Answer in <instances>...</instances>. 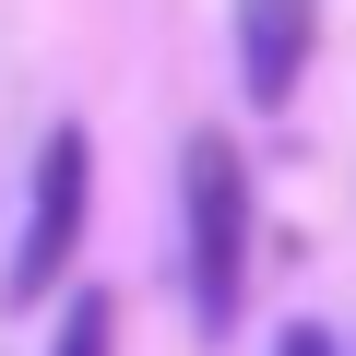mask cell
Wrapping results in <instances>:
<instances>
[{
  "instance_id": "5",
  "label": "cell",
  "mask_w": 356,
  "mask_h": 356,
  "mask_svg": "<svg viewBox=\"0 0 356 356\" xmlns=\"http://www.w3.org/2000/svg\"><path fill=\"white\" fill-rule=\"evenodd\" d=\"M273 356H332V332H309V321H297V332H285Z\"/></svg>"
},
{
  "instance_id": "4",
  "label": "cell",
  "mask_w": 356,
  "mask_h": 356,
  "mask_svg": "<svg viewBox=\"0 0 356 356\" xmlns=\"http://www.w3.org/2000/svg\"><path fill=\"white\" fill-rule=\"evenodd\" d=\"M48 356H119V297H107V285H72V309H60Z\"/></svg>"
},
{
  "instance_id": "1",
  "label": "cell",
  "mask_w": 356,
  "mask_h": 356,
  "mask_svg": "<svg viewBox=\"0 0 356 356\" xmlns=\"http://www.w3.org/2000/svg\"><path fill=\"white\" fill-rule=\"evenodd\" d=\"M178 226H191V321L238 332V309H250V166L226 131H191V154H178Z\"/></svg>"
},
{
  "instance_id": "3",
  "label": "cell",
  "mask_w": 356,
  "mask_h": 356,
  "mask_svg": "<svg viewBox=\"0 0 356 356\" xmlns=\"http://www.w3.org/2000/svg\"><path fill=\"white\" fill-rule=\"evenodd\" d=\"M309 36H321V0H238V83L261 107H285L309 72Z\"/></svg>"
},
{
  "instance_id": "2",
  "label": "cell",
  "mask_w": 356,
  "mask_h": 356,
  "mask_svg": "<svg viewBox=\"0 0 356 356\" xmlns=\"http://www.w3.org/2000/svg\"><path fill=\"white\" fill-rule=\"evenodd\" d=\"M83 202H95V143L60 119L48 143H36V202H24V238H13V261H0V297H60V273H72V238H83Z\"/></svg>"
}]
</instances>
